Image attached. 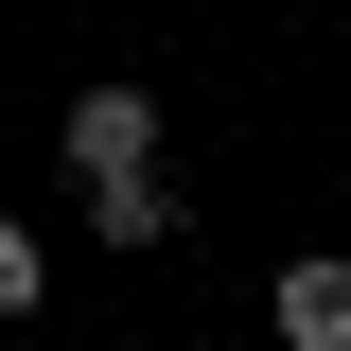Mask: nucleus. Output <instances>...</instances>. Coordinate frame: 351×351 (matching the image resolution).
<instances>
[{"mask_svg":"<svg viewBox=\"0 0 351 351\" xmlns=\"http://www.w3.org/2000/svg\"><path fill=\"white\" fill-rule=\"evenodd\" d=\"M53 158H71V176H141V158H158V88H141V71L71 88V106H53Z\"/></svg>","mask_w":351,"mask_h":351,"instance_id":"nucleus-1","label":"nucleus"},{"mask_svg":"<svg viewBox=\"0 0 351 351\" xmlns=\"http://www.w3.org/2000/svg\"><path fill=\"white\" fill-rule=\"evenodd\" d=\"M263 334L281 351H351V246H299L281 281H263Z\"/></svg>","mask_w":351,"mask_h":351,"instance_id":"nucleus-2","label":"nucleus"},{"mask_svg":"<svg viewBox=\"0 0 351 351\" xmlns=\"http://www.w3.org/2000/svg\"><path fill=\"white\" fill-rule=\"evenodd\" d=\"M71 193H88V246H176V228H193V193H176L158 158L141 176H71Z\"/></svg>","mask_w":351,"mask_h":351,"instance_id":"nucleus-3","label":"nucleus"},{"mask_svg":"<svg viewBox=\"0 0 351 351\" xmlns=\"http://www.w3.org/2000/svg\"><path fill=\"white\" fill-rule=\"evenodd\" d=\"M53 299V246H36V228H18V211H0V334H18V316H36Z\"/></svg>","mask_w":351,"mask_h":351,"instance_id":"nucleus-4","label":"nucleus"}]
</instances>
